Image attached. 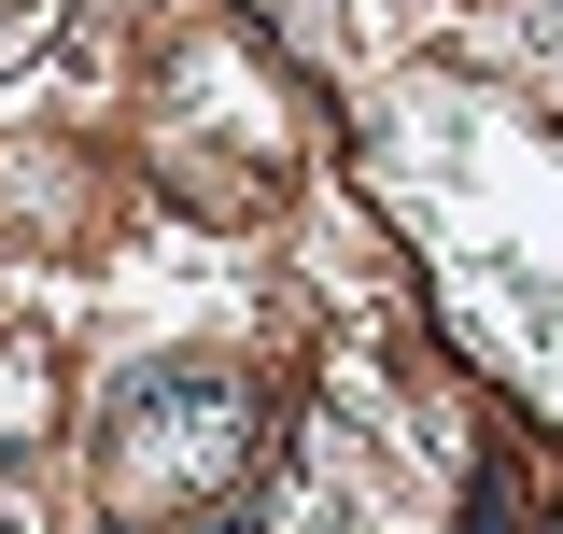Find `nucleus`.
<instances>
[{"label": "nucleus", "mask_w": 563, "mask_h": 534, "mask_svg": "<svg viewBox=\"0 0 563 534\" xmlns=\"http://www.w3.org/2000/svg\"><path fill=\"white\" fill-rule=\"evenodd\" d=\"M550 534H563V521H550Z\"/></svg>", "instance_id": "2"}, {"label": "nucleus", "mask_w": 563, "mask_h": 534, "mask_svg": "<svg viewBox=\"0 0 563 534\" xmlns=\"http://www.w3.org/2000/svg\"><path fill=\"white\" fill-rule=\"evenodd\" d=\"M254 465H268V394L240 366H141L128 394L99 408V492L141 534L198 521V507H240Z\"/></svg>", "instance_id": "1"}]
</instances>
